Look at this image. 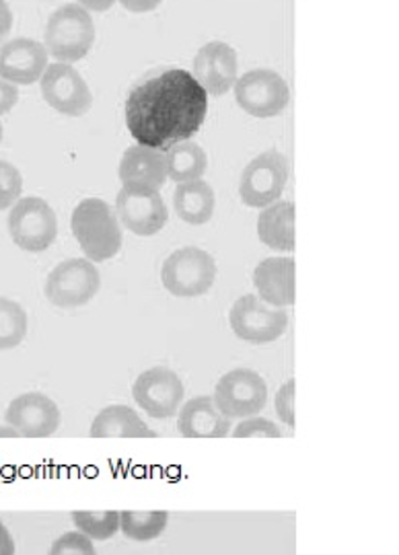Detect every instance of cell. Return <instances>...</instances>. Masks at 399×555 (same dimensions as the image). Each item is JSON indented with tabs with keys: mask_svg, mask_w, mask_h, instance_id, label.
<instances>
[{
	"mask_svg": "<svg viewBox=\"0 0 399 555\" xmlns=\"http://www.w3.org/2000/svg\"><path fill=\"white\" fill-rule=\"evenodd\" d=\"M208 114V95L183 68L140 80L126 100V126L139 144L169 151L198 134Z\"/></svg>",
	"mask_w": 399,
	"mask_h": 555,
	"instance_id": "obj_1",
	"label": "cell"
},
{
	"mask_svg": "<svg viewBox=\"0 0 399 555\" xmlns=\"http://www.w3.org/2000/svg\"><path fill=\"white\" fill-rule=\"evenodd\" d=\"M70 229L82 249V256L89 261L101 263L120 254L124 243L120 219L105 199H80L73 210Z\"/></svg>",
	"mask_w": 399,
	"mask_h": 555,
	"instance_id": "obj_2",
	"label": "cell"
},
{
	"mask_svg": "<svg viewBox=\"0 0 399 555\" xmlns=\"http://www.w3.org/2000/svg\"><path fill=\"white\" fill-rule=\"evenodd\" d=\"M95 43V23L77 2L62 4L46 23L43 46L56 62L73 64L85 59Z\"/></svg>",
	"mask_w": 399,
	"mask_h": 555,
	"instance_id": "obj_3",
	"label": "cell"
},
{
	"mask_svg": "<svg viewBox=\"0 0 399 555\" xmlns=\"http://www.w3.org/2000/svg\"><path fill=\"white\" fill-rule=\"evenodd\" d=\"M219 276L215 258L194 245L176 249L160 266V282L169 295L196 298L206 295Z\"/></svg>",
	"mask_w": 399,
	"mask_h": 555,
	"instance_id": "obj_4",
	"label": "cell"
},
{
	"mask_svg": "<svg viewBox=\"0 0 399 555\" xmlns=\"http://www.w3.org/2000/svg\"><path fill=\"white\" fill-rule=\"evenodd\" d=\"M7 224L15 245L29 254H41L50 249L59 235L56 212L40 196L17 199L11 206Z\"/></svg>",
	"mask_w": 399,
	"mask_h": 555,
	"instance_id": "obj_5",
	"label": "cell"
},
{
	"mask_svg": "<svg viewBox=\"0 0 399 555\" xmlns=\"http://www.w3.org/2000/svg\"><path fill=\"white\" fill-rule=\"evenodd\" d=\"M101 276L98 266L87 258L61 261L48 278L43 293L59 309H79L100 293Z\"/></svg>",
	"mask_w": 399,
	"mask_h": 555,
	"instance_id": "obj_6",
	"label": "cell"
},
{
	"mask_svg": "<svg viewBox=\"0 0 399 555\" xmlns=\"http://www.w3.org/2000/svg\"><path fill=\"white\" fill-rule=\"evenodd\" d=\"M229 325L233 334L254 346L272 344L286 334V311L266 305L258 295H243L229 311Z\"/></svg>",
	"mask_w": 399,
	"mask_h": 555,
	"instance_id": "obj_7",
	"label": "cell"
},
{
	"mask_svg": "<svg viewBox=\"0 0 399 555\" xmlns=\"http://www.w3.org/2000/svg\"><path fill=\"white\" fill-rule=\"evenodd\" d=\"M288 183V159L270 149L243 169L240 181L241 202L249 208H266L279 202Z\"/></svg>",
	"mask_w": 399,
	"mask_h": 555,
	"instance_id": "obj_8",
	"label": "cell"
},
{
	"mask_svg": "<svg viewBox=\"0 0 399 555\" xmlns=\"http://www.w3.org/2000/svg\"><path fill=\"white\" fill-rule=\"evenodd\" d=\"M213 399L229 420L258 416L268 403V385L252 369H233L219 378Z\"/></svg>",
	"mask_w": 399,
	"mask_h": 555,
	"instance_id": "obj_9",
	"label": "cell"
},
{
	"mask_svg": "<svg viewBox=\"0 0 399 555\" xmlns=\"http://www.w3.org/2000/svg\"><path fill=\"white\" fill-rule=\"evenodd\" d=\"M233 89L241 109L254 118H276L286 109L291 100L286 80L282 79L276 70L268 68H256L245 73L237 79Z\"/></svg>",
	"mask_w": 399,
	"mask_h": 555,
	"instance_id": "obj_10",
	"label": "cell"
},
{
	"mask_svg": "<svg viewBox=\"0 0 399 555\" xmlns=\"http://www.w3.org/2000/svg\"><path fill=\"white\" fill-rule=\"evenodd\" d=\"M40 87L43 101L62 116L82 118L93 105V93L73 64H48Z\"/></svg>",
	"mask_w": 399,
	"mask_h": 555,
	"instance_id": "obj_11",
	"label": "cell"
},
{
	"mask_svg": "<svg viewBox=\"0 0 399 555\" xmlns=\"http://www.w3.org/2000/svg\"><path fill=\"white\" fill-rule=\"evenodd\" d=\"M183 396V380L167 366H153L140 373L132 385V397L137 405L155 420L178 416Z\"/></svg>",
	"mask_w": 399,
	"mask_h": 555,
	"instance_id": "obj_12",
	"label": "cell"
},
{
	"mask_svg": "<svg viewBox=\"0 0 399 555\" xmlns=\"http://www.w3.org/2000/svg\"><path fill=\"white\" fill-rule=\"evenodd\" d=\"M240 60L235 48L224 41H208L192 62V77L208 98L227 95L240 79Z\"/></svg>",
	"mask_w": 399,
	"mask_h": 555,
	"instance_id": "obj_13",
	"label": "cell"
},
{
	"mask_svg": "<svg viewBox=\"0 0 399 555\" xmlns=\"http://www.w3.org/2000/svg\"><path fill=\"white\" fill-rule=\"evenodd\" d=\"M4 420L11 428L20 433V437L48 438L56 435L61 426V408L54 399L43 396L40 391H31L15 397L9 403Z\"/></svg>",
	"mask_w": 399,
	"mask_h": 555,
	"instance_id": "obj_14",
	"label": "cell"
},
{
	"mask_svg": "<svg viewBox=\"0 0 399 555\" xmlns=\"http://www.w3.org/2000/svg\"><path fill=\"white\" fill-rule=\"evenodd\" d=\"M121 190L126 192H159L167 181V159L159 149L144 144L130 146L120 160Z\"/></svg>",
	"mask_w": 399,
	"mask_h": 555,
	"instance_id": "obj_15",
	"label": "cell"
},
{
	"mask_svg": "<svg viewBox=\"0 0 399 555\" xmlns=\"http://www.w3.org/2000/svg\"><path fill=\"white\" fill-rule=\"evenodd\" d=\"M116 215L130 233L139 237H153L160 233L169 220L167 206L159 192H126L120 190L116 198Z\"/></svg>",
	"mask_w": 399,
	"mask_h": 555,
	"instance_id": "obj_16",
	"label": "cell"
},
{
	"mask_svg": "<svg viewBox=\"0 0 399 555\" xmlns=\"http://www.w3.org/2000/svg\"><path fill=\"white\" fill-rule=\"evenodd\" d=\"M50 64V54L41 41L17 38L0 46V77L13 85H34Z\"/></svg>",
	"mask_w": 399,
	"mask_h": 555,
	"instance_id": "obj_17",
	"label": "cell"
},
{
	"mask_svg": "<svg viewBox=\"0 0 399 555\" xmlns=\"http://www.w3.org/2000/svg\"><path fill=\"white\" fill-rule=\"evenodd\" d=\"M254 286L266 305L284 309L295 305V259L268 258L254 270Z\"/></svg>",
	"mask_w": 399,
	"mask_h": 555,
	"instance_id": "obj_18",
	"label": "cell"
},
{
	"mask_svg": "<svg viewBox=\"0 0 399 555\" xmlns=\"http://www.w3.org/2000/svg\"><path fill=\"white\" fill-rule=\"evenodd\" d=\"M178 430L183 438H224L231 433V420L222 416L213 397H194L178 412Z\"/></svg>",
	"mask_w": 399,
	"mask_h": 555,
	"instance_id": "obj_19",
	"label": "cell"
},
{
	"mask_svg": "<svg viewBox=\"0 0 399 555\" xmlns=\"http://www.w3.org/2000/svg\"><path fill=\"white\" fill-rule=\"evenodd\" d=\"M258 237L274 251H295V204L279 199L261 208L258 217Z\"/></svg>",
	"mask_w": 399,
	"mask_h": 555,
	"instance_id": "obj_20",
	"label": "cell"
},
{
	"mask_svg": "<svg viewBox=\"0 0 399 555\" xmlns=\"http://www.w3.org/2000/svg\"><path fill=\"white\" fill-rule=\"evenodd\" d=\"M173 206L183 222H188L192 227H200V224L210 222V219L215 217L217 196H215V190L210 188V183L204 179L181 181L173 192Z\"/></svg>",
	"mask_w": 399,
	"mask_h": 555,
	"instance_id": "obj_21",
	"label": "cell"
},
{
	"mask_svg": "<svg viewBox=\"0 0 399 555\" xmlns=\"http://www.w3.org/2000/svg\"><path fill=\"white\" fill-rule=\"evenodd\" d=\"M91 437L93 438H155L144 420L139 416L137 410L114 403L100 410V414L91 424Z\"/></svg>",
	"mask_w": 399,
	"mask_h": 555,
	"instance_id": "obj_22",
	"label": "cell"
},
{
	"mask_svg": "<svg viewBox=\"0 0 399 555\" xmlns=\"http://www.w3.org/2000/svg\"><path fill=\"white\" fill-rule=\"evenodd\" d=\"M167 159V178L176 183L202 179L208 167V157L204 149L194 140H183L180 144L165 151Z\"/></svg>",
	"mask_w": 399,
	"mask_h": 555,
	"instance_id": "obj_23",
	"label": "cell"
},
{
	"mask_svg": "<svg viewBox=\"0 0 399 555\" xmlns=\"http://www.w3.org/2000/svg\"><path fill=\"white\" fill-rule=\"evenodd\" d=\"M169 515L165 511H124L120 513V531L128 539L149 543L165 533Z\"/></svg>",
	"mask_w": 399,
	"mask_h": 555,
	"instance_id": "obj_24",
	"label": "cell"
},
{
	"mask_svg": "<svg viewBox=\"0 0 399 555\" xmlns=\"http://www.w3.org/2000/svg\"><path fill=\"white\" fill-rule=\"evenodd\" d=\"M27 336V311L17 300L0 297V350H13Z\"/></svg>",
	"mask_w": 399,
	"mask_h": 555,
	"instance_id": "obj_25",
	"label": "cell"
},
{
	"mask_svg": "<svg viewBox=\"0 0 399 555\" xmlns=\"http://www.w3.org/2000/svg\"><path fill=\"white\" fill-rule=\"evenodd\" d=\"M73 522L82 535L91 541H110L120 531V513L118 511H77L73 513Z\"/></svg>",
	"mask_w": 399,
	"mask_h": 555,
	"instance_id": "obj_26",
	"label": "cell"
},
{
	"mask_svg": "<svg viewBox=\"0 0 399 555\" xmlns=\"http://www.w3.org/2000/svg\"><path fill=\"white\" fill-rule=\"evenodd\" d=\"M23 194V176L20 169L9 163L0 160V210L11 208Z\"/></svg>",
	"mask_w": 399,
	"mask_h": 555,
	"instance_id": "obj_27",
	"label": "cell"
},
{
	"mask_svg": "<svg viewBox=\"0 0 399 555\" xmlns=\"http://www.w3.org/2000/svg\"><path fill=\"white\" fill-rule=\"evenodd\" d=\"M48 555H98L95 543L80 531H68L59 537Z\"/></svg>",
	"mask_w": 399,
	"mask_h": 555,
	"instance_id": "obj_28",
	"label": "cell"
},
{
	"mask_svg": "<svg viewBox=\"0 0 399 555\" xmlns=\"http://www.w3.org/2000/svg\"><path fill=\"white\" fill-rule=\"evenodd\" d=\"M235 438H282L284 433L272 420L266 417L252 416L241 420L240 424L233 430Z\"/></svg>",
	"mask_w": 399,
	"mask_h": 555,
	"instance_id": "obj_29",
	"label": "cell"
},
{
	"mask_svg": "<svg viewBox=\"0 0 399 555\" xmlns=\"http://www.w3.org/2000/svg\"><path fill=\"white\" fill-rule=\"evenodd\" d=\"M274 410L280 422H284L288 428L295 426V380H286L276 393Z\"/></svg>",
	"mask_w": 399,
	"mask_h": 555,
	"instance_id": "obj_30",
	"label": "cell"
},
{
	"mask_svg": "<svg viewBox=\"0 0 399 555\" xmlns=\"http://www.w3.org/2000/svg\"><path fill=\"white\" fill-rule=\"evenodd\" d=\"M17 101H20L17 85L0 77V116L9 114L17 105Z\"/></svg>",
	"mask_w": 399,
	"mask_h": 555,
	"instance_id": "obj_31",
	"label": "cell"
},
{
	"mask_svg": "<svg viewBox=\"0 0 399 555\" xmlns=\"http://www.w3.org/2000/svg\"><path fill=\"white\" fill-rule=\"evenodd\" d=\"M118 2H120L126 11L140 15V13H151V11H155L163 0H118Z\"/></svg>",
	"mask_w": 399,
	"mask_h": 555,
	"instance_id": "obj_32",
	"label": "cell"
},
{
	"mask_svg": "<svg viewBox=\"0 0 399 555\" xmlns=\"http://www.w3.org/2000/svg\"><path fill=\"white\" fill-rule=\"evenodd\" d=\"M13 29V13L11 7L7 4V0H0V43L7 40V36Z\"/></svg>",
	"mask_w": 399,
	"mask_h": 555,
	"instance_id": "obj_33",
	"label": "cell"
},
{
	"mask_svg": "<svg viewBox=\"0 0 399 555\" xmlns=\"http://www.w3.org/2000/svg\"><path fill=\"white\" fill-rule=\"evenodd\" d=\"M17 554V545L13 541V535L9 533V529L2 525L0 520V555H15Z\"/></svg>",
	"mask_w": 399,
	"mask_h": 555,
	"instance_id": "obj_34",
	"label": "cell"
},
{
	"mask_svg": "<svg viewBox=\"0 0 399 555\" xmlns=\"http://www.w3.org/2000/svg\"><path fill=\"white\" fill-rule=\"evenodd\" d=\"M77 4L89 13H105L116 4V0H77Z\"/></svg>",
	"mask_w": 399,
	"mask_h": 555,
	"instance_id": "obj_35",
	"label": "cell"
},
{
	"mask_svg": "<svg viewBox=\"0 0 399 555\" xmlns=\"http://www.w3.org/2000/svg\"><path fill=\"white\" fill-rule=\"evenodd\" d=\"M20 433L15 428H11L9 424L7 426H0V438H17Z\"/></svg>",
	"mask_w": 399,
	"mask_h": 555,
	"instance_id": "obj_36",
	"label": "cell"
},
{
	"mask_svg": "<svg viewBox=\"0 0 399 555\" xmlns=\"http://www.w3.org/2000/svg\"><path fill=\"white\" fill-rule=\"evenodd\" d=\"M2 134H4V132H2V121H0V142H2Z\"/></svg>",
	"mask_w": 399,
	"mask_h": 555,
	"instance_id": "obj_37",
	"label": "cell"
}]
</instances>
